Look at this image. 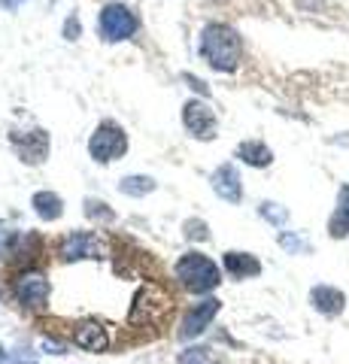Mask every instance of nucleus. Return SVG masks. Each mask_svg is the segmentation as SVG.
I'll return each mask as SVG.
<instances>
[{
    "instance_id": "obj_1",
    "label": "nucleus",
    "mask_w": 349,
    "mask_h": 364,
    "mask_svg": "<svg viewBox=\"0 0 349 364\" xmlns=\"http://www.w3.org/2000/svg\"><path fill=\"white\" fill-rule=\"evenodd\" d=\"M200 55L207 58L213 70H222V73L237 70V61H240L237 31L228 25H207L204 33H200Z\"/></svg>"
},
{
    "instance_id": "obj_2",
    "label": "nucleus",
    "mask_w": 349,
    "mask_h": 364,
    "mask_svg": "<svg viewBox=\"0 0 349 364\" xmlns=\"http://www.w3.org/2000/svg\"><path fill=\"white\" fill-rule=\"evenodd\" d=\"M176 279L195 294L213 291L222 282L219 279V267L200 252H188V255H183L176 261Z\"/></svg>"
},
{
    "instance_id": "obj_3",
    "label": "nucleus",
    "mask_w": 349,
    "mask_h": 364,
    "mask_svg": "<svg viewBox=\"0 0 349 364\" xmlns=\"http://www.w3.org/2000/svg\"><path fill=\"white\" fill-rule=\"evenodd\" d=\"M128 149V140H125V131L112 122H104L100 128L92 134V143H88V152H92L95 161L107 164L112 158H119L122 152Z\"/></svg>"
},
{
    "instance_id": "obj_4",
    "label": "nucleus",
    "mask_w": 349,
    "mask_h": 364,
    "mask_svg": "<svg viewBox=\"0 0 349 364\" xmlns=\"http://www.w3.org/2000/svg\"><path fill=\"white\" fill-rule=\"evenodd\" d=\"M134 31H137V18H134L131 9L119 6V4L104 6V13H100V33H104V40H109V43L128 40Z\"/></svg>"
},
{
    "instance_id": "obj_5",
    "label": "nucleus",
    "mask_w": 349,
    "mask_h": 364,
    "mask_svg": "<svg viewBox=\"0 0 349 364\" xmlns=\"http://www.w3.org/2000/svg\"><path fill=\"white\" fill-rule=\"evenodd\" d=\"M219 301L216 298H207V301H200V304H195L191 310L186 313V318H183V328H179V340H195V337H200L210 328V322H213V316L219 313Z\"/></svg>"
},
{
    "instance_id": "obj_6",
    "label": "nucleus",
    "mask_w": 349,
    "mask_h": 364,
    "mask_svg": "<svg viewBox=\"0 0 349 364\" xmlns=\"http://www.w3.org/2000/svg\"><path fill=\"white\" fill-rule=\"evenodd\" d=\"M183 124L198 140H213V136H216V116H213V109L207 104H200V100H191V104L183 107Z\"/></svg>"
},
{
    "instance_id": "obj_7",
    "label": "nucleus",
    "mask_w": 349,
    "mask_h": 364,
    "mask_svg": "<svg viewBox=\"0 0 349 364\" xmlns=\"http://www.w3.org/2000/svg\"><path fill=\"white\" fill-rule=\"evenodd\" d=\"M16 298L31 310H37L49 301V279L43 273H25L16 279Z\"/></svg>"
},
{
    "instance_id": "obj_8",
    "label": "nucleus",
    "mask_w": 349,
    "mask_h": 364,
    "mask_svg": "<svg viewBox=\"0 0 349 364\" xmlns=\"http://www.w3.org/2000/svg\"><path fill=\"white\" fill-rule=\"evenodd\" d=\"M13 146L18 149L21 161H28V164H40V161H46L49 136H46V131H25V134H13Z\"/></svg>"
},
{
    "instance_id": "obj_9",
    "label": "nucleus",
    "mask_w": 349,
    "mask_h": 364,
    "mask_svg": "<svg viewBox=\"0 0 349 364\" xmlns=\"http://www.w3.org/2000/svg\"><path fill=\"white\" fill-rule=\"evenodd\" d=\"M213 191H216L222 200H228V203H240L243 186H240L237 167H234V164H222L216 173H213Z\"/></svg>"
},
{
    "instance_id": "obj_10",
    "label": "nucleus",
    "mask_w": 349,
    "mask_h": 364,
    "mask_svg": "<svg viewBox=\"0 0 349 364\" xmlns=\"http://www.w3.org/2000/svg\"><path fill=\"white\" fill-rule=\"evenodd\" d=\"M61 255H64L67 261L97 258V255H104V246H100V243H97V237H92V234H85V231H73V234L64 240Z\"/></svg>"
},
{
    "instance_id": "obj_11",
    "label": "nucleus",
    "mask_w": 349,
    "mask_h": 364,
    "mask_svg": "<svg viewBox=\"0 0 349 364\" xmlns=\"http://www.w3.org/2000/svg\"><path fill=\"white\" fill-rule=\"evenodd\" d=\"M73 340H76V346L85 349V352H107V346H109L107 328H100L97 322H82V325H76Z\"/></svg>"
},
{
    "instance_id": "obj_12",
    "label": "nucleus",
    "mask_w": 349,
    "mask_h": 364,
    "mask_svg": "<svg viewBox=\"0 0 349 364\" xmlns=\"http://www.w3.org/2000/svg\"><path fill=\"white\" fill-rule=\"evenodd\" d=\"M310 304L316 306L322 316H337V313H343V306H346V294L334 286H316L310 291Z\"/></svg>"
},
{
    "instance_id": "obj_13",
    "label": "nucleus",
    "mask_w": 349,
    "mask_h": 364,
    "mask_svg": "<svg viewBox=\"0 0 349 364\" xmlns=\"http://www.w3.org/2000/svg\"><path fill=\"white\" fill-rule=\"evenodd\" d=\"M225 270L237 279L258 277V273H262V261L249 252H225Z\"/></svg>"
},
{
    "instance_id": "obj_14",
    "label": "nucleus",
    "mask_w": 349,
    "mask_h": 364,
    "mask_svg": "<svg viewBox=\"0 0 349 364\" xmlns=\"http://www.w3.org/2000/svg\"><path fill=\"white\" fill-rule=\"evenodd\" d=\"M328 234L337 237V240L349 234V186H343L340 195H337V210L328 222Z\"/></svg>"
},
{
    "instance_id": "obj_15",
    "label": "nucleus",
    "mask_w": 349,
    "mask_h": 364,
    "mask_svg": "<svg viewBox=\"0 0 349 364\" xmlns=\"http://www.w3.org/2000/svg\"><path fill=\"white\" fill-rule=\"evenodd\" d=\"M33 210H37L43 222H55L61 215V198L55 191H37L33 195Z\"/></svg>"
},
{
    "instance_id": "obj_16",
    "label": "nucleus",
    "mask_w": 349,
    "mask_h": 364,
    "mask_svg": "<svg viewBox=\"0 0 349 364\" xmlns=\"http://www.w3.org/2000/svg\"><path fill=\"white\" fill-rule=\"evenodd\" d=\"M237 158H243V161L252 164V167H267L270 161H274V152H270L264 143L249 140V143H243L240 149H237Z\"/></svg>"
},
{
    "instance_id": "obj_17",
    "label": "nucleus",
    "mask_w": 349,
    "mask_h": 364,
    "mask_svg": "<svg viewBox=\"0 0 349 364\" xmlns=\"http://www.w3.org/2000/svg\"><path fill=\"white\" fill-rule=\"evenodd\" d=\"M119 188L125 191V195H131V198H140V195L155 191V179L152 176H125L119 182Z\"/></svg>"
},
{
    "instance_id": "obj_18",
    "label": "nucleus",
    "mask_w": 349,
    "mask_h": 364,
    "mask_svg": "<svg viewBox=\"0 0 349 364\" xmlns=\"http://www.w3.org/2000/svg\"><path fill=\"white\" fill-rule=\"evenodd\" d=\"M179 364H219V355L207 346H195V349H186L179 355Z\"/></svg>"
},
{
    "instance_id": "obj_19",
    "label": "nucleus",
    "mask_w": 349,
    "mask_h": 364,
    "mask_svg": "<svg viewBox=\"0 0 349 364\" xmlns=\"http://www.w3.org/2000/svg\"><path fill=\"white\" fill-rule=\"evenodd\" d=\"M258 213H262L267 222H274V225H286V219H289V213L279 207V203H270V200L262 203V210H258Z\"/></svg>"
},
{
    "instance_id": "obj_20",
    "label": "nucleus",
    "mask_w": 349,
    "mask_h": 364,
    "mask_svg": "<svg viewBox=\"0 0 349 364\" xmlns=\"http://www.w3.org/2000/svg\"><path fill=\"white\" fill-rule=\"evenodd\" d=\"M186 237H191V240H207V225L204 222H188L186 225Z\"/></svg>"
},
{
    "instance_id": "obj_21",
    "label": "nucleus",
    "mask_w": 349,
    "mask_h": 364,
    "mask_svg": "<svg viewBox=\"0 0 349 364\" xmlns=\"http://www.w3.org/2000/svg\"><path fill=\"white\" fill-rule=\"evenodd\" d=\"M279 246L289 249V252H301V249H304V243L298 240L295 234H279Z\"/></svg>"
},
{
    "instance_id": "obj_22",
    "label": "nucleus",
    "mask_w": 349,
    "mask_h": 364,
    "mask_svg": "<svg viewBox=\"0 0 349 364\" xmlns=\"http://www.w3.org/2000/svg\"><path fill=\"white\" fill-rule=\"evenodd\" d=\"M85 215H104V219H109V210H104V203L100 200H85Z\"/></svg>"
},
{
    "instance_id": "obj_23",
    "label": "nucleus",
    "mask_w": 349,
    "mask_h": 364,
    "mask_svg": "<svg viewBox=\"0 0 349 364\" xmlns=\"http://www.w3.org/2000/svg\"><path fill=\"white\" fill-rule=\"evenodd\" d=\"M64 33H67V40L80 37V21H76V16H70V25H64Z\"/></svg>"
},
{
    "instance_id": "obj_24",
    "label": "nucleus",
    "mask_w": 349,
    "mask_h": 364,
    "mask_svg": "<svg viewBox=\"0 0 349 364\" xmlns=\"http://www.w3.org/2000/svg\"><path fill=\"white\" fill-rule=\"evenodd\" d=\"M188 82H191V88L195 91H200V95H207V85L200 82V79H195V76H188Z\"/></svg>"
},
{
    "instance_id": "obj_25",
    "label": "nucleus",
    "mask_w": 349,
    "mask_h": 364,
    "mask_svg": "<svg viewBox=\"0 0 349 364\" xmlns=\"http://www.w3.org/2000/svg\"><path fill=\"white\" fill-rule=\"evenodd\" d=\"M4 6H13V4H21V0H0Z\"/></svg>"
},
{
    "instance_id": "obj_26",
    "label": "nucleus",
    "mask_w": 349,
    "mask_h": 364,
    "mask_svg": "<svg viewBox=\"0 0 349 364\" xmlns=\"http://www.w3.org/2000/svg\"><path fill=\"white\" fill-rule=\"evenodd\" d=\"M6 358V352H4V346H0V361H4Z\"/></svg>"
}]
</instances>
